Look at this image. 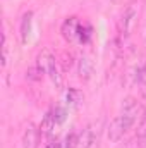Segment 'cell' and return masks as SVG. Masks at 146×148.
<instances>
[{"label":"cell","mask_w":146,"mask_h":148,"mask_svg":"<svg viewBox=\"0 0 146 148\" xmlns=\"http://www.w3.org/2000/svg\"><path fill=\"white\" fill-rule=\"evenodd\" d=\"M139 114H141V107H139L138 100L132 97H127L120 105V112L112 119V122L107 127V136L110 141H113V143L120 141L124 138V134L136 124Z\"/></svg>","instance_id":"obj_1"},{"label":"cell","mask_w":146,"mask_h":148,"mask_svg":"<svg viewBox=\"0 0 146 148\" xmlns=\"http://www.w3.org/2000/svg\"><path fill=\"white\" fill-rule=\"evenodd\" d=\"M138 17H139V3L138 2H129L117 23V33L120 40H127L131 36V33L134 31L136 24H138Z\"/></svg>","instance_id":"obj_2"},{"label":"cell","mask_w":146,"mask_h":148,"mask_svg":"<svg viewBox=\"0 0 146 148\" xmlns=\"http://www.w3.org/2000/svg\"><path fill=\"white\" fill-rule=\"evenodd\" d=\"M36 66L41 69V73L46 74L52 79V83L57 88L62 86V76H60V71H59V62H57V59L53 57V53L50 50H46V48L41 50V53L38 55Z\"/></svg>","instance_id":"obj_3"},{"label":"cell","mask_w":146,"mask_h":148,"mask_svg":"<svg viewBox=\"0 0 146 148\" xmlns=\"http://www.w3.org/2000/svg\"><path fill=\"white\" fill-rule=\"evenodd\" d=\"M100 131H102V121H96V122L88 124L77 134V148H93L98 143Z\"/></svg>","instance_id":"obj_4"},{"label":"cell","mask_w":146,"mask_h":148,"mask_svg":"<svg viewBox=\"0 0 146 148\" xmlns=\"http://www.w3.org/2000/svg\"><path fill=\"white\" fill-rule=\"evenodd\" d=\"M40 143H41V129L36 127L33 122H29L23 133L21 145L23 148H40Z\"/></svg>","instance_id":"obj_5"},{"label":"cell","mask_w":146,"mask_h":148,"mask_svg":"<svg viewBox=\"0 0 146 148\" xmlns=\"http://www.w3.org/2000/svg\"><path fill=\"white\" fill-rule=\"evenodd\" d=\"M79 21L76 17H67L60 28L62 36L65 38L67 41H77V35H79Z\"/></svg>","instance_id":"obj_6"},{"label":"cell","mask_w":146,"mask_h":148,"mask_svg":"<svg viewBox=\"0 0 146 148\" xmlns=\"http://www.w3.org/2000/svg\"><path fill=\"white\" fill-rule=\"evenodd\" d=\"M59 126H60V124H59V121L55 119L53 110L50 109V110L45 114V117H43V121H41V124H40V129H41V134L50 136V134L55 131V127H59Z\"/></svg>","instance_id":"obj_7"},{"label":"cell","mask_w":146,"mask_h":148,"mask_svg":"<svg viewBox=\"0 0 146 148\" xmlns=\"http://www.w3.org/2000/svg\"><path fill=\"white\" fill-rule=\"evenodd\" d=\"M81 102H83V93L79 90L69 88L65 91V95H64V107L65 109H69V110L71 109H77L81 105Z\"/></svg>","instance_id":"obj_8"},{"label":"cell","mask_w":146,"mask_h":148,"mask_svg":"<svg viewBox=\"0 0 146 148\" xmlns=\"http://www.w3.org/2000/svg\"><path fill=\"white\" fill-rule=\"evenodd\" d=\"M93 71H95V64H93L91 57L89 55H81V59H79V69H77L79 77L84 79V81H88L91 77Z\"/></svg>","instance_id":"obj_9"},{"label":"cell","mask_w":146,"mask_h":148,"mask_svg":"<svg viewBox=\"0 0 146 148\" xmlns=\"http://www.w3.org/2000/svg\"><path fill=\"white\" fill-rule=\"evenodd\" d=\"M31 23H33V12H26L21 19V41L26 43L29 40V35H31Z\"/></svg>","instance_id":"obj_10"},{"label":"cell","mask_w":146,"mask_h":148,"mask_svg":"<svg viewBox=\"0 0 146 148\" xmlns=\"http://www.w3.org/2000/svg\"><path fill=\"white\" fill-rule=\"evenodd\" d=\"M91 40V26H79V35H77V41L79 43H88Z\"/></svg>","instance_id":"obj_11"},{"label":"cell","mask_w":146,"mask_h":148,"mask_svg":"<svg viewBox=\"0 0 146 148\" xmlns=\"http://www.w3.org/2000/svg\"><path fill=\"white\" fill-rule=\"evenodd\" d=\"M136 138H138L139 141H145V140H146V114L141 117V121H139V124H138Z\"/></svg>","instance_id":"obj_12"},{"label":"cell","mask_w":146,"mask_h":148,"mask_svg":"<svg viewBox=\"0 0 146 148\" xmlns=\"http://www.w3.org/2000/svg\"><path fill=\"white\" fill-rule=\"evenodd\" d=\"M62 148H77V133H69L62 143Z\"/></svg>","instance_id":"obj_13"},{"label":"cell","mask_w":146,"mask_h":148,"mask_svg":"<svg viewBox=\"0 0 146 148\" xmlns=\"http://www.w3.org/2000/svg\"><path fill=\"white\" fill-rule=\"evenodd\" d=\"M136 83L138 84H146V60L138 67V71H136Z\"/></svg>","instance_id":"obj_14"},{"label":"cell","mask_w":146,"mask_h":148,"mask_svg":"<svg viewBox=\"0 0 146 148\" xmlns=\"http://www.w3.org/2000/svg\"><path fill=\"white\" fill-rule=\"evenodd\" d=\"M139 145H141V143H139V140L136 138V140H131V141H127V143H126L122 148H139Z\"/></svg>","instance_id":"obj_15"},{"label":"cell","mask_w":146,"mask_h":148,"mask_svg":"<svg viewBox=\"0 0 146 148\" xmlns=\"http://www.w3.org/2000/svg\"><path fill=\"white\" fill-rule=\"evenodd\" d=\"M45 148H62V143L55 138V140H50V143H46Z\"/></svg>","instance_id":"obj_16"}]
</instances>
